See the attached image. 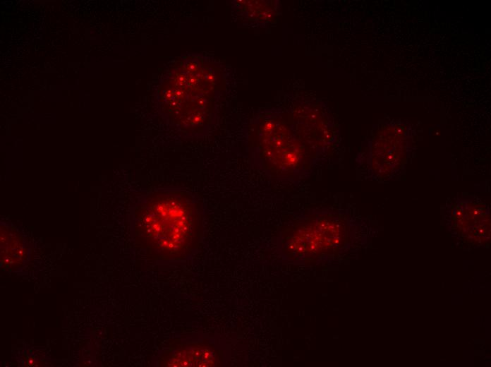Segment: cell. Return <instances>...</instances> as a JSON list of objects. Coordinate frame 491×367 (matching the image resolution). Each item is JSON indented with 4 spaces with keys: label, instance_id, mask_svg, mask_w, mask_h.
I'll return each instance as SVG.
<instances>
[{
    "label": "cell",
    "instance_id": "cell-1",
    "mask_svg": "<svg viewBox=\"0 0 491 367\" xmlns=\"http://www.w3.org/2000/svg\"><path fill=\"white\" fill-rule=\"evenodd\" d=\"M202 213L201 203L186 190L153 192L135 210L137 241L157 259L183 260L200 246Z\"/></svg>",
    "mask_w": 491,
    "mask_h": 367
},
{
    "label": "cell",
    "instance_id": "cell-2",
    "mask_svg": "<svg viewBox=\"0 0 491 367\" xmlns=\"http://www.w3.org/2000/svg\"><path fill=\"white\" fill-rule=\"evenodd\" d=\"M388 131H385L386 143L380 150L381 160L378 162L377 173L381 174L382 178L392 179L401 172L406 162L411 150V138L409 129L398 124L388 126Z\"/></svg>",
    "mask_w": 491,
    "mask_h": 367
},
{
    "label": "cell",
    "instance_id": "cell-3",
    "mask_svg": "<svg viewBox=\"0 0 491 367\" xmlns=\"http://www.w3.org/2000/svg\"><path fill=\"white\" fill-rule=\"evenodd\" d=\"M222 353L208 342L183 344L171 348L162 356L163 366H218Z\"/></svg>",
    "mask_w": 491,
    "mask_h": 367
}]
</instances>
